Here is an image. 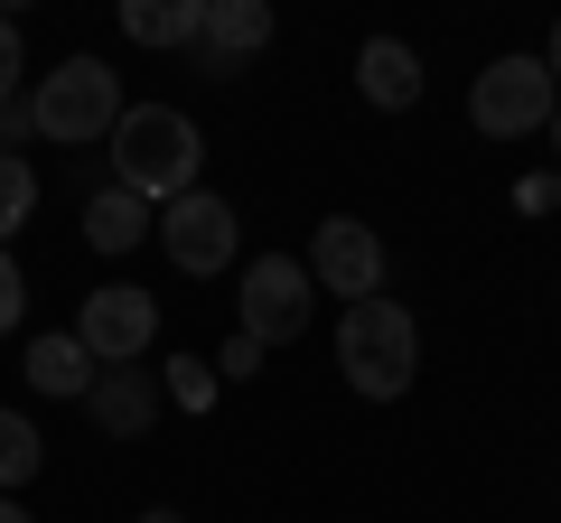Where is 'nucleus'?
I'll return each instance as SVG.
<instances>
[{
	"instance_id": "16",
	"label": "nucleus",
	"mask_w": 561,
	"mask_h": 523,
	"mask_svg": "<svg viewBox=\"0 0 561 523\" xmlns=\"http://www.w3.org/2000/svg\"><path fill=\"white\" fill-rule=\"evenodd\" d=\"M160 393H169L179 411H216V403H225V374H216L206 356H169V364H160Z\"/></svg>"
},
{
	"instance_id": "12",
	"label": "nucleus",
	"mask_w": 561,
	"mask_h": 523,
	"mask_svg": "<svg viewBox=\"0 0 561 523\" xmlns=\"http://www.w3.org/2000/svg\"><path fill=\"white\" fill-rule=\"evenodd\" d=\"M20 374H28V393H47V403H84V393L103 383V364L84 356V337L66 327V337H28V364H20Z\"/></svg>"
},
{
	"instance_id": "24",
	"label": "nucleus",
	"mask_w": 561,
	"mask_h": 523,
	"mask_svg": "<svg viewBox=\"0 0 561 523\" xmlns=\"http://www.w3.org/2000/svg\"><path fill=\"white\" fill-rule=\"evenodd\" d=\"M542 141H552V168H561V103H552V131H542Z\"/></svg>"
},
{
	"instance_id": "1",
	"label": "nucleus",
	"mask_w": 561,
	"mask_h": 523,
	"mask_svg": "<svg viewBox=\"0 0 561 523\" xmlns=\"http://www.w3.org/2000/svg\"><path fill=\"white\" fill-rule=\"evenodd\" d=\"M103 150H113V187H131L140 206H179L206 178V141H197V121L179 103H131Z\"/></svg>"
},
{
	"instance_id": "8",
	"label": "nucleus",
	"mask_w": 561,
	"mask_h": 523,
	"mask_svg": "<svg viewBox=\"0 0 561 523\" xmlns=\"http://www.w3.org/2000/svg\"><path fill=\"white\" fill-rule=\"evenodd\" d=\"M309 281H319V300H383V234L375 224H356V216H328L319 234H309Z\"/></svg>"
},
{
	"instance_id": "4",
	"label": "nucleus",
	"mask_w": 561,
	"mask_h": 523,
	"mask_svg": "<svg viewBox=\"0 0 561 523\" xmlns=\"http://www.w3.org/2000/svg\"><path fill=\"white\" fill-rule=\"evenodd\" d=\"M234 309H243V337L272 356V346L309 337V318H319V281H309V262H290V253H253V262H243Z\"/></svg>"
},
{
	"instance_id": "20",
	"label": "nucleus",
	"mask_w": 561,
	"mask_h": 523,
	"mask_svg": "<svg viewBox=\"0 0 561 523\" xmlns=\"http://www.w3.org/2000/svg\"><path fill=\"white\" fill-rule=\"evenodd\" d=\"M216 374H225V383H243V374H262V346L243 337V327H234V337L216 346Z\"/></svg>"
},
{
	"instance_id": "5",
	"label": "nucleus",
	"mask_w": 561,
	"mask_h": 523,
	"mask_svg": "<svg viewBox=\"0 0 561 523\" xmlns=\"http://www.w3.org/2000/svg\"><path fill=\"white\" fill-rule=\"evenodd\" d=\"M552 103H561V84H552L542 57H496V66H478V84H468V121H478L486 141L552 131Z\"/></svg>"
},
{
	"instance_id": "22",
	"label": "nucleus",
	"mask_w": 561,
	"mask_h": 523,
	"mask_svg": "<svg viewBox=\"0 0 561 523\" xmlns=\"http://www.w3.org/2000/svg\"><path fill=\"white\" fill-rule=\"evenodd\" d=\"M0 523H38V514H28V504H20V496H0Z\"/></svg>"
},
{
	"instance_id": "25",
	"label": "nucleus",
	"mask_w": 561,
	"mask_h": 523,
	"mask_svg": "<svg viewBox=\"0 0 561 523\" xmlns=\"http://www.w3.org/2000/svg\"><path fill=\"white\" fill-rule=\"evenodd\" d=\"M140 523H187V514H169V504H150V514H140Z\"/></svg>"
},
{
	"instance_id": "9",
	"label": "nucleus",
	"mask_w": 561,
	"mask_h": 523,
	"mask_svg": "<svg viewBox=\"0 0 561 523\" xmlns=\"http://www.w3.org/2000/svg\"><path fill=\"white\" fill-rule=\"evenodd\" d=\"M272 47V10L262 0H206V38H197V75H243Z\"/></svg>"
},
{
	"instance_id": "21",
	"label": "nucleus",
	"mask_w": 561,
	"mask_h": 523,
	"mask_svg": "<svg viewBox=\"0 0 561 523\" xmlns=\"http://www.w3.org/2000/svg\"><path fill=\"white\" fill-rule=\"evenodd\" d=\"M515 206H524V216H552V206H561V168H552V178H524Z\"/></svg>"
},
{
	"instance_id": "14",
	"label": "nucleus",
	"mask_w": 561,
	"mask_h": 523,
	"mask_svg": "<svg viewBox=\"0 0 561 523\" xmlns=\"http://www.w3.org/2000/svg\"><path fill=\"white\" fill-rule=\"evenodd\" d=\"M122 38L131 47H187L206 38V0H122Z\"/></svg>"
},
{
	"instance_id": "19",
	"label": "nucleus",
	"mask_w": 561,
	"mask_h": 523,
	"mask_svg": "<svg viewBox=\"0 0 561 523\" xmlns=\"http://www.w3.org/2000/svg\"><path fill=\"white\" fill-rule=\"evenodd\" d=\"M20 309H28V271L10 262V243H0V337L20 327Z\"/></svg>"
},
{
	"instance_id": "10",
	"label": "nucleus",
	"mask_w": 561,
	"mask_h": 523,
	"mask_svg": "<svg viewBox=\"0 0 561 523\" xmlns=\"http://www.w3.org/2000/svg\"><path fill=\"white\" fill-rule=\"evenodd\" d=\"M160 374H150V364H113V374L94 383V393H84V411H94V430L103 440H140V430L160 421Z\"/></svg>"
},
{
	"instance_id": "3",
	"label": "nucleus",
	"mask_w": 561,
	"mask_h": 523,
	"mask_svg": "<svg viewBox=\"0 0 561 523\" xmlns=\"http://www.w3.org/2000/svg\"><path fill=\"white\" fill-rule=\"evenodd\" d=\"M122 75L103 57H66L57 75H38V94H28V121H38L57 150H94V141H113L122 131Z\"/></svg>"
},
{
	"instance_id": "2",
	"label": "nucleus",
	"mask_w": 561,
	"mask_h": 523,
	"mask_svg": "<svg viewBox=\"0 0 561 523\" xmlns=\"http://www.w3.org/2000/svg\"><path fill=\"white\" fill-rule=\"evenodd\" d=\"M337 374L356 383L365 403H402L421 374V327L402 300H356L337 318Z\"/></svg>"
},
{
	"instance_id": "11",
	"label": "nucleus",
	"mask_w": 561,
	"mask_h": 523,
	"mask_svg": "<svg viewBox=\"0 0 561 523\" xmlns=\"http://www.w3.org/2000/svg\"><path fill=\"white\" fill-rule=\"evenodd\" d=\"M421 84H431V75H421V57H412L402 38H365V47H356V94L375 103V113H412Z\"/></svg>"
},
{
	"instance_id": "15",
	"label": "nucleus",
	"mask_w": 561,
	"mask_h": 523,
	"mask_svg": "<svg viewBox=\"0 0 561 523\" xmlns=\"http://www.w3.org/2000/svg\"><path fill=\"white\" fill-rule=\"evenodd\" d=\"M38 467H47V440H38V421L0 403V496H20V486L38 477Z\"/></svg>"
},
{
	"instance_id": "7",
	"label": "nucleus",
	"mask_w": 561,
	"mask_h": 523,
	"mask_svg": "<svg viewBox=\"0 0 561 523\" xmlns=\"http://www.w3.org/2000/svg\"><path fill=\"white\" fill-rule=\"evenodd\" d=\"M160 253L179 262L187 281H216V271H234V253H243V216L216 197V187H197V197L160 206Z\"/></svg>"
},
{
	"instance_id": "13",
	"label": "nucleus",
	"mask_w": 561,
	"mask_h": 523,
	"mask_svg": "<svg viewBox=\"0 0 561 523\" xmlns=\"http://www.w3.org/2000/svg\"><path fill=\"white\" fill-rule=\"evenodd\" d=\"M160 234V206H140L131 187H94L84 197V243L94 253H131V243H150Z\"/></svg>"
},
{
	"instance_id": "18",
	"label": "nucleus",
	"mask_w": 561,
	"mask_h": 523,
	"mask_svg": "<svg viewBox=\"0 0 561 523\" xmlns=\"http://www.w3.org/2000/svg\"><path fill=\"white\" fill-rule=\"evenodd\" d=\"M20 75H28V47H20V20H0V113L20 103Z\"/></svg>"
},
{
	"instance_id": "23",
	"label": "nucleus",
	"mask_w": 561,
	"mask_h": 523,
	"mask_svg": "<svg viewBox=\"0 0 561 523\" xmlns=\"http://www.w3.org/2000/svg\"><path fill=\"white\" fill-rule=\"evenodd\" d=\"M542 66H552V84H561V20H552V47H542Z\"/></svg>"
},
{
	"instance_id": "6",
	"label": "nucleus",
	"mask_w": 561,
	"mask_h": 523,
	"mask_svg": "<svg viewBox=\"0 0 561 523\" xmlns=\"http://www.w3.org/2000/svg\"><path fill=\"white\" fill-rule=\"evenodd\" d=\"M76 337H84V356L113 374V364H140L150 346H160V300L140 281H103V290H84V309H76Z\"/></svg>"
},
{
	"instance_id": "17",
	"label": "nucleus",
	"mask_w": 561,
	"mask_h": 523,
	"mask_svg": "<svg viewBox=\"0 0 561 523\" xmlns=\"http://www.w3.org/2000/svg\"><path fill=\"white\" fill-rule=\"evenodd\" d=\"M28 216H38V168H28L20 150H0V243L20 234Z\"/></svg>"
}]
</instances>
